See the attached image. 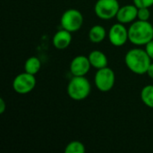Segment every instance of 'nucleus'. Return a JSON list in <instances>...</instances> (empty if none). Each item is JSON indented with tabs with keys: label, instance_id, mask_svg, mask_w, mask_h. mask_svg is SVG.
<instances>
[{
	"label": "nucleus",
	"instance_id": "1",
	"mask_svg": "<svg viewBox=\"0 0 153 153\" xmlns=\"http://www.w3.org/2000/svg\"><path fill=\"white\" fill-rule=\"evenodd\" d=\"M151 57L142 48H133L130 49L125 56V62L127 68L136 74H147L148 68L151 63Z\"/></svg>",
	"mask_w": 153,
	"mask_h": 153
},
{
	"label": "nucleus",
	"instance_id": "2",
	"mask_svg": "<svg viewBox=\"0 0 153 153\" xmlns=\"http://www.w3.org/2000/svg\"><path fill=\"white\" fill-rule=\"evenodd\" d=\"M128 38L131 43L143 46L153 39V26L149 21L138 20L134 22L128 29Z\"/></svg>",
	"mask_w": 153,
	"mask_h": 153
},
{
	"label": "nucleus",
	"instance_id": "3",
	"mask_svg": "<svg viewBox=\"0 0 153 153\" xmlns=\"http://www.w3.org/2000/svg\"><path fill=\"white\" fill-rule=\"evenodd\" d=\"M91 83L85 76H74L67 85V94L74 100H83L91 92Z\"/></svg>",
	"mask_w": 153,
	"mask_h": 153
},
{
	"label": "nucleus",
	"instance_id": "4",
	"mask_svg": "<svg viewBox=\"0 0 153 153\" xmlns=\"http://www.w3.org/2000/svg\"><path fill=\"white\" fill-rule=\"evenodd\" d=\"M119 8L117 0H98L94 5V12L100 19L108 21L117 17Z\"/></svg>",
	"mask_w": 153,
	"mask_h": 153
},
{
	"label": "nucleus",
	"instance_id": "5",
	"mask_svg": "<svg viewBox=\"0 0 153 153\" xmlns=\"http://www.w3.org/2000/svg\"><path fill=\"white\" fill-rule=\"evenodd\" d=\"M116 76L114 71L109 67H104L99 69L94 77V82L96 88L102 92H108L111 91L115 85Z\"/></svg>",
	"mask_w": 153,
	"mask_h": 153
},
{
	"label": "nucleus",
	"instance_id": "6",
	"mask_svg": "<svg viewBox=\"0 0 153 153\" xmlns=\"http://www.w3.org/2000/svg\"><path fill=\"white\" fill-rule=\"evenodd\" d=\"M60 22L63 29L70 32H75L82 28L83 16L79 10L68 9L62 14Z\"/></svg>",
	"mask_w": 153,
	"mask_h": 153
},
{
	"label": "nucleus",
	"instance_id": "7",
	"mask_svg": "<svg viewBox=\"0 0 153 153\" xmlns=\"http://www.w3.org/2000/svg\"><path fill=\"white\" fill-rule=\"evenodd\" d=\"M36 86V78L34 74L27 72L19 74L13 81V89L19 94H27L33 91Z\"/></svg>",
	"mask_w": 153,
	"mask_h": 153
},
{
	"label": "nucleus",
	"instance_id": "8",
	"mask_svg": "<svg viewBox=\"0 0 153 153\" xmlns=\"http://www.w3.org/2000/svg\"><path fill=\"white\" fill-rule=\"evenodd\" d=\"M108 39L115 47H121L129 40L128 30L121 22L116 23L111 26L108 31Z\"/></svg>",
	"mask_w": 153,
	"mask_h": 153
},
{
	"label": "nucleus",
	"instance_id": "9",
	"mask_svg": "<svg viewBox=\"0 0 153 153\" xmlns=\"http://www.w3.org/2000/svg\"><path fill=\"white\" fill-rule=\"evenodd\" d=\"M91 65L89 57L85 56H75L70 64V71L74 76H85Z\"/></svg>",
	"mask_w": 153,
	"mask_h": 153
},
{
	"label": "nucleus",
	"instance_id": "10",
	"mask_svg": "<svg viewBox=\"0 0 153 153\" xmlns=\"http://www.w3.org/2000/svg\"><path fill=\"white\" fill-rule=\"evenodd\" d=\"M137 13H138V7L134 4H126L119 8L117 19L118 22H121L123 24L129 23L134 22L137 18Z\"/></svg>",
	"mask_w": 153,
	"mask_h": 153
},
{
	"label": "nucleus",
	"instance_id": "11",
	"mask_svg": "<svg viewBox=\"0 0 153 153\" xmlns=\"http://www.w3.org/2000/svg\"><path fill=\"white\" fill-rule=\"evenodd\" d=\"M72 32L63 29L58 30L53 37V46L57 49H65L68 48L72 42Z\"/></svg>",
	"mask_w": 153,
	"mask_h": 153
},
{
	"label": "nucleus",
	"instance_id": "12",
	"mask_svg": "<svg viewBox=\"0 0 153 153\" xmlns=\"http://www.w3.org/2000/svg\"><path fill=\"white\" fill-rule=\"evenodd\" d=\"M89 60L91 62V66L96 68L97 70L107 67L108 61L107 56L100 50H93L89 55Z\"/></svg>",
	"mask_w": 153,
	"mask_h": 153
},
{
	"label": "nucleus",
	"instance_id": "13",
	"mask_svg": "<svg viewBox=\"0 0 153 153\" xmlns=\"http://www.w3.org/2000/svg\"><path fill=\"white\" fill-rule=\"evenodd\" d=\"M107 36V31L105 28L101 25H94L91 28L89 31V39L93 43L102 42Z\"/></svg>",
	"mask_w": 153,
	"mask_h": 153
},
{
	"label": "nucleus",
	"instance_id": "14",
	"mask_svg": "<svg viewBox=\"0 0 153 153\" xmlns=\"http://www.w3.org/2000/svg\"><path fill=\"white\" fill-rule=\"evenodd\" d=\"M41 67V62L40 60L36 56H30L29 57L25 64H24V70L25 72L30 74H36L39 71Z\"/></svg>",
	"mask_w": 153,
	"mask_h": 153
},
{
	"label": "nucleus",
	"instance_id": "15",
	"mask_svg": "<svg viewBox=\"0 0 153 153\" xmlns=\"http://www.w3.org/2000/svg\"><path fill=\"white\" fill-rule=\"evenodd\" d=\"M141 99L144 105L153 108V85H147L141 91Z\"/></svg>",
	"mask_w": 153,
	"mask_h": 153
},
{
	"label": "nucleus",
	"instance_id": "16",
	"mask_svg": "<svg viewBox=\"0 0 153 153\" xmlns=\"http://www.w3.org/2000/svg\"><path fill=\"white\" fill-rule=\"evenodd\" d=\"M86 149L84 144L79 141H73L69 143L65 149V153H84Z\"/></svg>",
	"mask_w": 153,
	"mask_h": 153
},
{
	"label": "nucleus",
	"instance_id": "17",
	"mask_svg": "<svg viewBox=\"0 0 153 153\" xmlns=\"http://www.w3.org/2000/svg\"><path fill=\"white\" fill-rule=\"evenodd\" d=\"M151 17V11L147 7H143V8H138V13H137V18L138 20L141 21H149Z\"/></svg>",
	"mask_w": 153,
	"mask_h": 153
},
{
	"label": "nucleus",
	"instance_id": "18",
	"mask_svg": "<svg viewBox=\"0 0 153 153\" xmlns=\"http://www.w3.org/2000/svg\"><path fill=\"white\" fill-rule=\"evenodd\" d=\"M134 4L136 5L138 8L147 7L150 8L153 5V0H133Z\"/></svg>",
	"mask_w": 153,
	"mask_h": 153
},
{
	"label": "nucleus",
	"instance_id": "19",
	"mask_svg": "<svg viewBox=\"0 0 153 153\" xmlns=\"http://www.w3.org/2000/svg\"><path fill=\"white\" fill-rule=\"evenodd\" d=\"M145 51L147 52L151 59L153 60V39L145 45Z\"/></svg>",
	"mask_w": 153,
	"mask_h": 153
},
{
	"label": "nucleus",
	"instance_id": "20",
	"mask_svg": "<svg viewBox=\"0 0 153 153\" xmlns=\"http://www.w3.org/2000/svg\"><path fill=\"white\" fill-rule=\"evenodd\" d=\"M5 108H6L5 102L3 98H0V114H3L5 111Z\"/></svg>",
	"mask_w": 153,
	"mask_h": 153
},
{
	"label": "nucleus",
	"instance_id": "21",
	"mask_svg": "<svg viewBox=\"0 0 153 153\" xmlns=\"http://www.w3.org/2000/svg\"><path fill=\"white\" fill-rule=\"evenodd\" d=\"M147 74L150 78H152L153 80V63H152L148 68V71H147Z\"/></svg>",
	"mask_w": 153,
	"mask_h": 153
}]
</instances>
